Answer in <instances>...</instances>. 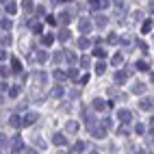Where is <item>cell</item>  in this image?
Here are the masks:
<instances>
[{"label":"cell","instance_id":"1","mask_svg":"<svg viewBox=\"0 0 154 154\" xmlns=\"http://www.w3.org/2000/svg\"><path fill=\"white\" fill-rule=\"evenodd\" d=\"M91 9H93V11H96V9H98V11H102V9H106L108 7V0H91Z\"/></svg>","mask_w":154,"mask_h":154},{"label":"cell","instance_id":"2","mask_svg":"<svg viewBox=\"0 0 154 154\" xmlns=\"http://www.w3.org/2000/svg\"><path fill=\"white\" fill-rule=\"evenodd\" d=\"M52 141H54V146H65V137H63V135H54V137H52Z\"/></svg>","mask_w":154,"mask_h":154},{"label":"cell","instance_id":"3","mask_svg":"<svg viewBox=\"0 0 154 154\" xmlns=\"http://www.w3.org/2000/svg\"><path fill=\"white\" fill-rule=\"evenodd\" d=\"M78 28L83 31V33H87L89 28H91V24H89V20H80V22H78Z\"/></svg>","mask_w":154,"mask_h":154},{"label":"cell","instance_id":"4","mask_svg":"<svg viewBox=\"0 0 154 154\" xmlns=\"http://www.w3.org/2000/svg\"><path fill=\"white\" fill-rule=\"evenodd\" d=\"M115 83L117 85H124L126 83V74H124V72H117V74H115Z\"/></svg>","mask_w":154,"mask_h":154},{"label":"cell","instance_id":"5","mask_svg":"<svg viewBox=\"0 0 154 154\" xmlns=\"http://www.w3.org/2000/svg\"><path fill=\"white\" fill-rule=\"evenodd\" d=\"M41 43H43V46H52V43H54V37H52V35H43V37H41Z\"/></svg>","mask_w":154,"mask_h":154},{"label":"cell","instance_id":"6","mask_svg":"<svg viewBox=\"0 0 154 154\" xmlns=\"http://www.w3.org/2000/svg\"><path fill=\"white\" fill-rule=\"evenodd\" d=\"M35 120H37V115H35V113H31V115H26L24 117V126H31Z\"/></svg>","mask_w":154,"mask_h":154},{"label":"cell","instance_id":"7","mask_svg":"<svg viewBox=\"0 0 154 154\" xmlns=\"http://www.w3.org/2000/svg\"><path fill=\"white\" fill-rule=\"evenodd\" d=\"M117 115H120V120H122V122H130V111H120Z\"/></svg>","mask_w":154,"mask_h":154},{"label":"cell","instance_id":"8","mask_svg":"<svg viewBox=\"0 0 154 154\" xmlns=\"http://www.w3.org/2000/svg\"><path fill=\"white\" fill-rule=\"evenodd\" d=\"M22 7H24V11H26V13H31V11H33V0H24Z\"/></svg>","mask_w":154,"mask_h":154},{"label":"cell","instance_id":"9","mask_svg":"<svg viewBox=\"0 0 154 154\" xmlns=\"http://www.w3.org/2000/svg\"><path fill=\"white\" fill-rule=\"evenodd\" d=\"M78 46L85 50V48H89V46H91V43H89V39H87V37H80V39H78Z\"/></svg>","mask_w":154,"mask_h":154},{"label":"cell","instance_id":"10","mask_svg":"<svg viewBox=\"0 0 154 154\" xmlns=\"http://www.w3.org/2000/svg\"><path fill=\"white\" fill-rule=\"evenodd\" d=\"M150 28H152V20H146L141 26V33H150Z\"/></svg>","mask_w":154,"mask_h":154},{"label":"cell","instance_id":"11","mask_svg":"<svg viewBox=\"0 0 154 154\" xmlns=\"http://www.w3.org/2000/svg\"><path fill=\"white\" fill-rule=\"evenodd\" d=\"M11 67H13V72H22V63L17 61V59H13L11 61Z\"/></svg>","mask_w":154,"mask_h":154},{"label":"cell","instance_id":"12","mask_svg":"<svg viewBox=\"0 0 154 154\" xmlns=\"http://www.w3.org/2000/svg\"><path fill=\"white\" fill-rule=\"evenodd\" d=\"M74 152H78V154L85 152V143H83V141H76V143H74Z\"/></svg>","mask_w":154,"mask_h":154},{"label":"cell","instance_id":"13","mask_svg":"<svg viewBox=\"0 0 154 154\" xmlns=\"http://www.w3.org/2000/svg\"><path fill=\"white\" fill-rule=\"evenodd\" d=\"M0 28H4V31H9V28H11V20H9V17H4V20L0 22Z\"/></svg>","mask_w":154,"mask_h":154},{"label":"cell","instance_id":"14","mask_svg":"<svg viewBox=\"0 0 154 154\" xmlns=\"http://www.w3.org/2000/svg\"><path fill=\"white\" fill-rule=\"evenodd\" d=\"M65 72H61V70H54V78H57V80H65Z\"/></svg>","mask_w":154,"mask_h":154},{"label":"cell","instance_id":"15","mask_svg":"<svg viewBox=\"0 0 154 154\" xmlns=\"http://www.w3.org/2000/svg\"><path fill=\"white\" fill-rule=\"evenodd\" d=\"M4 9H7V13H9V15H13V13H15V11H17V7H15V4H13V2H9V4H7V7H4Z\"/></svg>","mask_w":154,"mask_h":154},{"label":"cell","instance_id":"16","mask_svg":"<svg viewBox=\"0 0 154 154\" xmlns=\"http://www.w3.org/2000/svg\"><path fill=\"white\" fill-rule=\"evenodd\" d=\"M59 39H63V41H65V39H70V31H67V28L59 31Z\"/></svg>","mask_w":154,"mask_h":154},{"label":"cell","instance_id":"17","mask_svg":"<svg viewBox=\"0 0 154 154\" xmlns=\"http://www.w3.org/2000/svg\"><path fill=\"white\" fill-rule=\"evenodd\" d=\"M78 130V124L76 122H67V132H76Z\"/></svg>","mask_w":154,"mask_h":154},{"label":"cell","instance_id":"18","mask_svg":"<svg viewBox=\"0 0 154 154\" xmlns=\"http://www.w3.org/2000/svg\"><path fill=\"white\" fill-rule=\"evenodd\" d=\"M91 135H93L96 139H102L104 135H106V130H96V128H93V130H91Z\"/></svg>","mask_w":154,"mask_h":154},{"label":"cell","instance_id":"19","mask_svg":"<svg viewBox=\"0 0 154 154\" xmlns=\"http://www.w3.org/2000/svg\"><path fill=\"white\" fill-rule=\"evenodd\" d=\"M122 61H124L122 54H115V57H113V65H122Z\"/></svg>","mask_w":154,"mask_h":154},{"label":"cell","instance_id":"20","mask_svg":"<svg viewBox=\"0 0 154 154\" xmlns=\"http://www.w3.org/2000/svg\"><path fill=\"white\" fill-rule=\"evenodd\" d=\"M104 70H106L104 63H98V65H96V74H104Z\"/></svg>","mask_w":154,"mask_h":154},{"label":"cell","instance_id":"21","mask_svg":"<svg viewBox=\"0 0 154 154\" xmlns=\"http://www.w3.org/2000/svg\"><path fill=\"white\" fill-rule=\"evenodd\" d=\"M139 106H141V108H152V100H141Z\"/></svg>","mask_w":154,"mask_h":154},{"label":"cell","instance_id":"22","mask_svg":"<svg viewBox=\"0 0 154 154\" xmlns=\"http://www.w3.org/2000/svg\"><path fill=\"white\" fill-rule=\"evenodd\" d=\"M59 22H61V24H67V22H70V15H67V13H61V15H59Z\"/></svg>","mask_w":154,"mask_h":154},{"label":"cell","instance_id":"23","mask_svg":"<svg viewBox=\"0 0 154 154\" xmlns=\"http://www.w3.org/2000/svg\"><path fill=\"white\" fill-rule=\"evenodd\" d=\"M37 61H39V63H46V61H48V54H46V52H39V54H37Z\"/></svg>","mask_w":154,"mask_h":154},{"label":"cell","instance_id":"24","mask_svg":"<svg viewBox=\"0 0 154 154\" xmlns=\"http://www.w3.org/2000/svg\"><path fill=\"white\" fill-rule=\"evenodd\" d=\"M96 22H98V26H106V17L98 15V17H96Z\"/></svg>","mask_w":154,"mask_h":154},{"label":"cell","instance_id":"25","mask_svg":"<svg viewBox=\"0 0 154 154\" xmlns=\"http://www.w3.org/2000/svg\"><path fill=\"white\" fill-rule=\"evenodd\" d=\"M72 80H78V70H70V74H67Z\"/></svg>","mask_w":154,"mask_h":154},{"label":"cell","instance_id":"26","mask_svg":"<svg viewBox=\"0 0 154 154\" xmlns=\"http://www.w3.org/2000/svg\"><path fill=\"white\" fill-rule=\"evenodd\" d=\"M9 96H11V98H17V96H20V87H13V89H11V93H9Z\"/></svg>","mask_w":154,"mask_h":154},{"label":"cell","instance_id":"27","mask_svg":"<svg viewBox=\"0 0 154 154\" xmlns=\"http://www.w3.org/2000/svg\"><path fill=\"white\" fill-rule=\"evenodd\" d=\"M52 96H63V87H54V91H52Z\"/></svg>","mask_w":154,"mask_h":154},{"label":"cell","instance_id":"28","mask_svg":"<svg viewBox=\"0 0 154 154\" xmlns=\"http://www.w3.org/2000/svg\"><path fill=\"white\" fill-rule=\"evenodd\" d=\"M9 122H11V126H15V128H17V126H20V120H17L15 115H11V120H9Z\"/></svg>","mask_w":154,"mask_h":154},{"label":"cell","instance_id":"29","mask_svg":"<svg viewBox=\"0 0 154 154\" xmlns=\"http://www.w3.org/2000/svg\"><path fill=\"white\" fill-rule=\"evenodd\" d=\"M108 43H117V35H115V33L108 35Z\"/></svg>","mask_w":154,"mask_h":154},{"label":"cell","instance_id":"30","mask_svg":"<svg viewBox=\"0 0 154 154\" xmlns=\"http://www.w3.org/2000/svg\"><path fill=\"white\" fill-rule=\"evenodd\" d=\"M93 106H96V108H100V111H102V108H104V102H102V100H96V102H93Z\"/></svg>","mask_w":154,"mask_h":154},{"label":"cell","instance_id":"31","mask_svg":"<svg viewBox=\"0 0 154 154\" xmlns=\"http://www.w3.org/2000/svg\"><path fill=\"white\" fill-rule=\"evenodd\" d=\"M0 43H2V46H11V37H2Z\"/></svg>","mask_w":154,"mask_h":154},{"label":"cell","instance_id":"32","mask_svg":"<svg viewBox=\"0 0 154 154\" xmlns=\"http://www.w3.org/2000/svg\"><path fill=\"white\" fill-rule=\"evenodd\" d=\"M54 61L61 63V61H63V52H57V54H54Z\"/></svg>","mask_w":154,"mask_h":154},{"label":"cell","instance_id":"33","mask_svg":"<svg viewBox=\"0 0 154 154\" xmlns=\"http://www.w3.org/2000/svg\"><path fill=\"white\" fill-rule=\"evenodd\" d=\"M80 65H83V67H89V57H83V61H80Z\"/></svg>","mask_w":154,"mask_h":154},{"label":"cell","instance_id":"34","mask_svg":"<svg viewBox=\"0 0 154 154\" xmlns=\"http://www.w3.org/2000/svg\"><path fill=\"white\" fill-rule=\"evenodd\" d=\"M96 57L102 59V57H104V50H102V48H96Z\"/></svg>","mask_w":154,"mask_h":154},{"label":"cell","instance_id":"35","mask_svg":"<svg viewBox=\"0 0 154 154\" xmlns=\"http://www.w3.org/2000/svg\"><path fill=\"white\" fill-rule=\"evenodd\" d=\"M139 70H148V63H143V61H139V65H137Z\"/></svg>","mask_w":154,"mask_h":154},{"label":"cell","instance_id":"36","mask_svg":"<svg viewBox=\"0 0 154 154\" xmlns=\"http://www.w3.org/2000/svg\"><path fill=\"white\" fill-rule=\"evenodd\" d=\"M150 11L154 13V0H150Z\"/></svg>","mask_w":154,"mask_h":154},{"label":"cell","instance_id":"37","mask_svg":"<svg viewBox=\"0 0 154 154\" xmlns=\"http://www.w3.org/2000/svg\"><path fill=\"white\" fill-rule=\"evenodd\" d=\"M113 2H115L117 7H122V2H124V0H113Z\"/></svg>","mask_w":154,"mask_h":154},{"label":"cell","instance_id":"38","mask_svg":"<svg viewBox=\"0 0 154 154\" xmlns=\"http://www.w3.org/2000/svg\"><path fill=\"white\" fill-rule=\"evenodd\" d=\"M0 59H4V52H2V50H0Z\"/></svg>","mask_w":154,"mask_h":154},{"label":"cell","instance_id":"39","mask_svg":"<svg viewBox=\"0 0 154 154\" xmlns=\"http://www.w3.org/2000/svg\"><path fill=\"white\" fill-rule=\"evenodd\" d=\"M152 83H154V74H152Z\"/></svg>","mask_w":154,"mask_h":154},{"label":"cell","instance_id":"40","mask_svg":"<svg viewBox=\"0 0 154 154\" xmlns=\"http://www.w3.org/2000/svg\"><path fill=\"white\" fill-rule=\"evenodd\" d=\"M91 154H98V152H91Z\"/></svg>","mask_w":154,"mask_h":154},{"label":"cell","instance_id":"41","mask_svg":"<svg viewBox=\"0 0 154 154\" xmlns=\"http://www.w3.org/2000/svg\"><path fill=\"white\" fill-rule=\"evenodd\" d=\"M0 2H4V0H0Z\"/></svg>","mask_w":154,"mask_h":154}]
</instances>
